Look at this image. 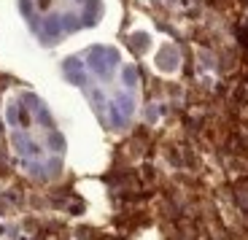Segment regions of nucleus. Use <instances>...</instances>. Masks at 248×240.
I'll return each mask as SVG.
<instances>
[{
	"label": "nucleus",
	"instance_id": "obj_2",
	"mask_svg": "<svg viewBox=\"0 0 248 240\" xmlns=\"http://www.w3.org/2000/svg\"><path fill=\"white\" fill-rule=\"evenodd\" d=\"M94 62H81V76H73V81H78L84 86V92L89 95L97 116L103 119V124L111 129H122L130 124L132 111H135V81H119V60L111 51H92Z\"/></svg>",
	"mask_w": 248,
	"mask_h": 240
},
{
	"label": "nucleus",
	"instance_id": "obj_1",
	"mask_svg": "<svg viewBox=\"0 0 248 240\" xmlns=\"http://www.w3.org/2000/svg\"><path fill=\"white\" fill-rule=\"evenodd\" d=\"M11 143L19 162L35 178H54L62 167L65 138L46 105L32 95H22L8 105Z\"/></svg>",
	"mask_w": 248,
	"mask_h": 240
}]
</instances>
